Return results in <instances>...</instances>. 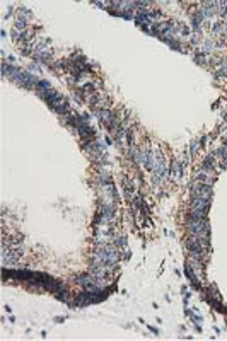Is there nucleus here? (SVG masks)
I'll list each match as a JSON object with an SVG mask.
<instances>
[{
	"label": "nucleus",
	"instance_id": "1",
	"mask_svg": "<svg viewBox=\"0 0 227 341\" xmlns=\"http://www.w3.org/2000/svg\"><path fill=\"white\" fill-rule=\"evenodd\" d=\"M123 188H125V195L128 196V198H132V195H133V183H130V179H125L123 181Z\"/></svg>",
	"mask_w": 227,
	"mask_h": 341
},
{
	"label": "nucleus",
	"instance_id": "2",
	"mask_svg": "<svg viewBox=\"0 0 227 341\" xmlns=\"http://www.w3.org/2000/svg\"><path fill=\"white\" fill-rule=\"evenodd\" d=\"M36 89H40V92L50 91V82H48V80H40L38 85H36Z\"/></svg>",
	"mask_w": 227,
	"mask_h": 341
},
{
	"label": "nucleus",
	"instance_id": "3",
	"mask_svg": "<svg viewBox=\"0 0 227 341\" xmlns=\"http://www.w3.org/2000/svg\"><path fill=\"white\" fill-rule=\"evenodd\" d=\"M24 28H26V19L24 17H19L17 21H15V29L22 33V29H24Z\"/></svg>",
	"mask_w": 227,
	"mask_h": 341
},
{
	"label": "nucleus",
	"instance_id": "4",
	"mask_svg": "<svg viewBox=\"0 0 227 341\" xmlns=\"http://www.w3.org/2000/svg\"><path fill=\"white\" fill-rule=\"evenodd\" d=\"M195 61H197L198 65H205V56H203V55H197V56H195Z\"/></svg>",
	"mask_w": 227,
	"mask_h": 341
}]
</instances>
